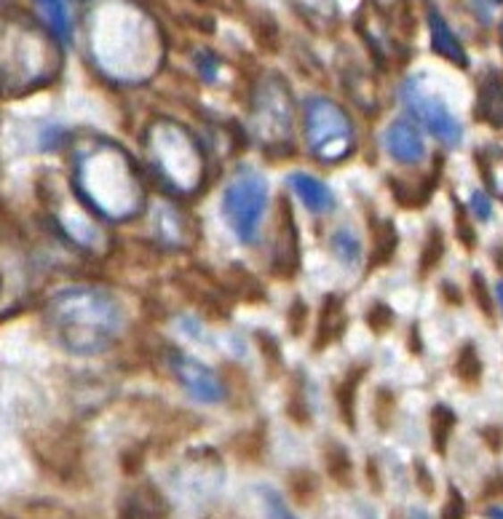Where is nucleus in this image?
Here are the masks:
<instances>
[{
	"mask_svg": "<svg viewBox=\"0 0 503 519\" xmlns=\"http://www.w3.org/2000/svg\"><path fill=\"white\" fill-rule=\"evenodd\" d=\"M51 319L59 340L72 354H99L105 351L123 322L121 303L105 289H67L51 306Z\"/></svg>",
	"mask_w": 503,
	"mask_h": 519,
	"instance_id": "obj_1",
	"label": "nucleus"
},
{
	"mask_svg": "<svg viewBox=\"0 0 503 519\" xmlns=\"http://www.w3.org/2000/svg\"><path fill=\"white\" fill-rule=\"evenodd\" d=\"M198 142L172 121H158L147 131V158L172 190H193L201 185L204 161H182L180 155L198 153Z\"/></svg>",
	"mask_w": 503,
	"mask_h": 519,
	"instance_id": "obj_2",
	"label": "nucleus"
},
{
	"mask_svg": "<svg viewBox=\"0 0 503 519\" xmlns=\"http://www.w3.org/2000/svg\"><path fill=\"white\" fill-rule=\"evenodd\" d=\"M252 110V129L255 137L263 142L268 161H281L284 155L295 153V145L289 142L292 134V99L287 91V83L281 78H271L263 86L255 88V96L249 102Z\"/></svg>",
	"mask_w": 503,
	"mask_h": 519,
	"instance_id": "obj_3",
	"label": "nucleus"
},
{
	"mask_svg": "<svg viewBox=\"0 0 503 519\" xmlns=\"http://www.w3.org/2000/svg\"><path fill=\"white\" fill-rule=\"evenodd\" d=\"M306 142L308 150L322 163H340L346 161L354 147V123L346 115V110L324 96H314L306 102Z\"/></svg>",
	"mask_w": 503,
	"mask_h": 519,
	"instance_id": "obj_4",
	"label": "nucleus"
},
{
	"mask_svg": "<svg viewBox=\"0 0 503 519\" xmlns=\"http://www.w3.org/2000/svg\"><path fill=\"white\" fill-rule=\"evenodd\" d=\"M268 206V185L265 180L247 169L239 172L231 185L225 188L222 196V214L228 228L244 241V244H255L257 233H260V222Z\"/></svg>",
	"mask_w": 503,
	"mask_h": 519,
	"instance_id": "obj_5",
	"label": "nucleus"
},
{
	"mask_svg": "<svg viewBox=\"0 0 503 519\" xmlns=\"http://www.w3.org/2000/svg\"><path fill=\"white\" fill-rule=\"evenodd\" d=\"M402 99H405V105L410 107V113H413L418 121H423V126H426L437 139H442L445 145H458L464 129H461V123L456 121V115L445 107L442 99H437V96H432L429 91H423L418 80H407V83H405Z\"/></svg>",
	"mask_w": 503,
	"mask_h": 519,
	"instance_id": "obj_6",
	"label": "nucleus"
},
{
	"mask_svg": "<svg viewBox=\"0 0 503 519\" xmlns=\"http://www.w3.org/2000/svg\"><path fill=\"white\" fill-rule=\"evenodd\" d=\"M300 271V236L295 225V212L287 198L276 204V230L271 247V273L273 279L289 281Z\"/></svg>",
	"mask_w": 503,
	"mask_h": 519,
	"instance_id": "obj_7",
	"label": "nucleus"
},
{
	"mask_svg": "<svg viewBox=\"0 0 503 519\" xmlns=\"http://www.w3.org/2000/svg\"><path fill=\"white\" fill-rule=\"evenodd\" d=\"M169 370L193 399H198L204 405H217V402L225 399V389H222L220 378L209 367H204L201 362L172 351L169 354Z\"/></svg>",
	"mask_w": 503,
	"mask_h": 519,
	"instance_id": "obj_8",
	"label": "nucleus"
},
{
	"mask_svg": "<svg viewBox=\"0 0 503 519\" xmlns=\"http://www.w3.org/2000/svg\"><path fill=\"white\" fill-rule=\"evenodd\" d=\"M118 519H172V509L155 485L142 482L118 501Z\"/></svg>",
	"mask_w": 503,
	"mask_h": 519,
	"instance_id": "obj_9",
	"label": "nucleus"
},
{
	"mask_svg": "<svg viewBox=\"0 0 503 519\" xmlns=\"http://www.w3.org/2000/svg\"><path fill=\"white\" fill-rule=\"evenodd\" d=\"M383 145L389 150V155L399 163H418L426 155V145L423 137L418 131V126L407 118H397L386 134H383Z\"/></svg>",
	"mask_w": 503,
	"mask_h": 519,
	"instance_id": "obj_10",
	"label": "nucleus"
},
{
	"mask_svg": "<svg viewBox=\"0 0 503 519\" xmlns=\"http://www.w3.org/2000/svg\"><path fill=\"white\" fill-rule=\"evenodd\" d=\"M153 225L161 247H188L196 236V222L174 204H158L153 212Z\"/></svg>",
	"mask_w": 503,
	"mask_h": 519,
	"instance_id": "obj_11",
	"label": "nucleus"
},
{
	"mask_svg": "<svg viewBox=\"0 0 503 519\" xmlns=\"http://www.w3.org/2000/svg\"><path fill=\"white\" fill-rule=\"evenodd\" d=\"M348 327V319H346V306H343V297L340 295H327L319 314H316V327H314V351L322 354L327 351L330 346H335L343 332Z\"/></svg>",
	"mask_w": 503,
	"mask_h": 519,
	"instance_id": "obj_12",
	"label": "nucleus"
},
{
	"mask_svg": "<svg viewBox=\"0 0 503 519\" xmlns=\"http://www.w3.org/2000/svg\"><path fill=\"white\" fill-rule=\"evenodd\" d=\"M437 177H440V163L426 177H389V188H391L397 204H402L407 209H418V206L429 204V198L437 188Z\"/></svg>",
	"mask_w": 503,
	"mask_h": 519,
	"instance_id": "obj_13",
	"label": "nucleus"
},
{
	"mask_svg": "<svg viewBox=\"0 0 503 519\" xmlns=\"http://www.w3.org/2000/svg\"><path fill=\"white\" fill-rule=\"evenodd\" d=\"M289 188L306 204V209L314 212V214H327V212L335 209V196L327 188V182H322L319 177H311V174L298 172V174L289 177Z\"/></svg>",
	"mask_w": 503,
	"mask_h": 519,
	"instance_id": "obj_14",
	"label": "nucleus"
},
{
	"mask_svg": "<svg viewBox=\"0 0 503 519\" xmlns=\"http://www.w3.org/2000/svg\"><path fill=\"white\" fill-rule=\"evenodd\" d=\"M367 367H351L332 389V399L338 405L340 421L346 423V429H356V391L362 386Z\"/></svg>",
	"mask_w": 503,
	"mask_h": 519,
	"instance_id": "obj_15",
	"label": "nucleus"
},
{
	"mask_svg": "<svg viewBox=\"0 0 503 519\" xmlns=\"http://www.w3.org/2000/svg\"><path fill=\"white\" fill-rule=\"evenodd\" d=\"M225 292L231 297H239V300H247V303H263L265 300V287L257 281L255 273H249L241 263H233L228 271H225V281H222Z\"/></svg>",
	"mask_w": 503,
	"mask_h": 519,
	"instance_id": "obj_16",
	"label": "nucleus"
},
{
	"mask_svg": "<svg viewBox=\"0 0 503 519\" xmlns=\"http://www.w3.org/2000/svg\"><path fill=\"white\" fill-rule=\"evenodd\" d=\"M231 453L236 461L241 464H263L265 453H268V434L265 426H255V429H244L231 439Z\"/></svg>",
	"mask_w": 503,
	"mask_h": 519,
	"instance_id": "obj_17",
	"label": "nucleus"
},
{
	"mask_svg": "<svg viewBox=\"0 0 503 519\" xmlns=\"http://www.w3.org/2000/svg\"><path fill=\"white\" fill-rule=\"evenodd\" d=\"M429 27H432V43H434V51L440 54V56H445L448 62H453V64H458V67H466V51L461 48V43H458V38L453 35V29L448 27V21L437 13V11H432V16H429Z\"/></svg>",
	"mask_w": 503,
	"mask_h": 519,
	"instance_id": "obj_18",
	"label": "nucleus"
},
{
	"mask_svg": "<svg viewBox=\"0 0 503 519\" xmlns=\"http://www.w3.org/2000/svg\"><path fill=\"white\" fill-rule=\"evenodd\" d=\"M399 249V230L391 220H375L373 225V268H386Z\"/></svg>",
	"mask_w": 503,
	"mask_h": 519,
	"instance_id": "obj_19",
	"label": "nucleus"
},
{
	"mask_svg": "<svg viewBox=\"0 0 503 519\" xmlns=\"http://www.w3.org/2000/svg\"><path fill=\"white\" fill-rule=\"evenodd\" d=\"M324 466H327V474L335 485H340L343 490L354 488V461L348 456V450L340 445V442H327L324 445Z\"/></svg>",
	"mask_w": 503,
	"mask_h": 519,
	"instance_id": "obj_20",
	"label": "nucleus"
},
{
	"mask_svg": "<svg viewBox=\"0 0 503 519\" xmlns=\"http://www.w3.org/2000/svg\"><path fill=\"white\" fill-rule=\"evenodd\" d=\"M287 493H289V498L298 506H303V509L314 506L319 501V480H316V474L311 469L289 472L287 474Z\"/></svg>",
	"mask_w": 503,
	"mask_h": 519,
	"instance_id": "obj_21",
	"label": "nucleus"
},
{
	"mask_svg": "<svg viewBox=\"0 0 503 519\" xmlns=\"http://www.w3.org/2000/svg\"><path fill=\"white\" fill-rule=\"evenodd\" d=\"M477 113H480V118L482 121H488V123H493V126H499L503 118V83L493 75V78H488L485 80V86H482V91H480V102H477Z\"/></svg>",
	"mask_w": 503,
	"mask_h": 519,
	"instance_id": "obj_22",
	"label": "nucleus"
},
{
	"mask_svg": "<svg viewBox=\"0 0 503 519\" xmlns=\"http://www.w3.org/2000/svg\"><path fill=\"white\" fill-rule=\"evenodd\" d=\"M429 426H432V445H434V450H437L440 456H445L448 442H450V434H453V429H456V415H453V410L445 407V405L434 407V410H432Z\"/></svg>",
	"mask_w": 503,
	"mask_h": 519,
	"instance_id": "obj_23",
	"label": "nucleus"
},
{
	"mask_svg": "<svg viewBox=\"0 0 503 519\" xmlns=\"http://www.w3.org/2000/svg\"><path fill=\"white\" fill-rule=\"evenodd\" d=\"M445 257V233L440 228H429L426 239H423V247H421V257H418V268L421 273H432Z\"/></svg>",
	"mask_w": 503,
	"mask_h": 519,
	"instance_id": "obj_24",
	"label": "nucleus"
},
{
	"mask_svg": "<svg viewBox=\"0 0 503 519\" xmlns=\"http://www.w3.org/2000/svg\"><path fill=\"white\" fill-rule=\"evenodd\" d=\"M40 13L46 16L51 32L59 38V40H70V16H67V8H64V0H35Z\"/></svg>",
	"mask_w": 503,
	"mask_h": 519,
	"instance_id": "obj_25",
	"label": "nucleus"
},
{
	"mask_svg": "<svg viewBox=\"0 0 503 519\" xmlns=\"http://www.w3.org/2000/svg\"><path fill=\"white\" fill-rule=\"evenodd\" d=\"M287 418L298 426H308L311 423V407H308V397H306V383L298 375L295 386H289V399H287Z\"/></svg>",
	"mask_w": 503,
	"mask_h": 519,
	"instance_id": "obj_26",
	"label": "nucleus"
},
{
	"mask_svg": "<svg viewBox=\"0 0 503 519\" xmlns=\"http://www.w3.org/2000/svg\"><path fill=\"white\" fill-rule=\"evenodd\" d=\"M456 375H458V381L466 383V386H477V383H480V378H482V359H480V354H477L474 346H464V348L458 351V359H456Z\"/></svg>",
	"mask_w": 503,
	"mask_h": 519,
	"instance_id": "obj_27",
	"label": "nucleus"
},
{
	"mask_svg": "<svg viewBox=\"0 0 503 519\" xmlns=\"http://www.w3.org/2000/svg\"><path fill=\"white\" fill-rule=\"evenodd\" d=\"M332 252H335V257H338V260H343L346 265H354V263L359 260V255H362V249H359V239H356L351 230L340 228V230H335V233H332Z\"/></svg>",
	"mask_w": 503,
	"mask_h": 519,
	"instance_id": "obj_28",
	"label": "nucleus"
},
{
	"mask_svg": "<svg viewBox=\"0 0 503 519\" xmlns=\"http://www.w3.org/2000/svg\"><path fill=\"white\" fill-rule=\"evenodd\" d=\"M397 418V394L391 389H378L375 391V423L378 429L389 431Z\"/></svg>",
	"mask_w": 503,
	"mask_h": 519,
	"instance_id": "obj_29",
	"label": "nucleus"
},
{
	"mask_svg": "<svg viewBox=\"0 0 503 519\" xmlns=\"http://www.w3.org/2000/svg\"><path fill=\"white\" fill-rule=\"evenodd\" d=\"M255 343H257V348H260V354H263V359H265V367L276 375V373L284 367V356H281V351H279L276 338H271L268 332H255Z\"/></svg>",
	"mask_w": 503,
	"mask_h": 519,
	"instance_id": "obj_30",
	"label": "nucleus"
},
{
	"mask_svg": "<svg viewBox=\"0 0 503 519\" xmlns=\"http://www.w3.org/2000/svg\"><path fill=\"white\" fill-rule=\"evenodd\" d=\"M365 319H367V327L375 335H383V332H389L394 327V311L386 303H373Z\"/></svg>",
	"mask_w": 503,
	"mask_h": 519,
	"instance_id": "obj_31",
	"label": "nucleus"
},
{
	"mask_svg": "<svg viewBox=\"0 0 503 519\" xmlns=\"http://www.w3.org/2000/svg\"><path fill=\"white\" fill-rule=\"evenodd\" d=\"M308 319H311V308L306 306V300H295L292 306H289V314H287V327H289V335H295V338H300L303 332H306V327H308Z\"/></svg>",
	"mask_w": 503,
	"mask_h": 519,
	"instance_id": "obj_32",
	"label": "nucleus"
},
{
	"mask_svg": "<svg viewBox=\"0 0 503 519\" xmlns=\"http://www.w3.org/2000/svg\"><path fill=\"white\" fill-rule=\"evenodd\" d=\"M480 166H482V174L490 180V185L503 196V155L493 158L490 153L480 150Z\"/></svg>",
	"mask_w": 503,
	"mask_h": 519,
	"instance_id": "obj_33",
	"label": "nucleus"
},
{
	"mask_svg": "<svg viewBox=\"0 0 503 519\" xmlns=\"http://www.w3.org/2000/svg\"><path fill=\"white\" fill-rule=\"evenodd\" d=\"M442 519H466V504H464V498L458 496L456 488H450V496L442 506Z\"/></svg>",
	"mask_w": 503,
	"mask_h": 519,
	"instance_id": "obj_34",
	"label": "nucleus"
},
{
	"mask_svg": "<svg viewBox=\"0 0 503 519\" xmlns=\"http://www.w3.org/2000/svg\"><path fill=\"white\" fill-rule=\"evenodd\" d=\"M121 464H123V472H126L129 477L137 474V472L145 466V448H131V450H126L123 458H121Z\"/></svg>",
	"mask_w": 503,
	"mask_h": 519,
	"instance_id": "obj_35",
	"label": "nucleus"
},
{
	"mask_svg": "<svg viewBox=\"0 0 503 519\" xmlns=\"http://www.w3.org/2000/svg\"><path fill=\"white\" fill-rule=\"evenodd\" d=\"M456 228H458V239L472 249L474 247V241H477V236H474V228H472V222L461 214V209L456 212Z\"/></svg>",
	"mask_w": 503,
	"mask_h": 519,
	"instance_id": "obj_36",
	"label": "nucleus"
},
{
	"mask_svg": "<svg viewBox=\"0 0 503 519\" xmlns=\"http://www.w3.org/2000/svg\"><path fill=\"white\" fill-rule=\"evenodd\" d=\"M415 485L421 488L423 496H434V480H432L426 464H421V461H415Z\"/></svg>",
	"mask_w": 503,
	"mask_h": 519,
	"instance_id": "obj_37",
	"label": "nucleus"
},
{
	"mask_svg": "<svg viewBox=\"0 0 503 519\" xmlns=\"http://www.w3.org/2000/svg\"><path fill=\"white\" fill-rule=\"evenodd\" d=\"M472 289H474V297H477V303H480V311L490 316L493 311H490V297H488V292H485L482 276H474V287H472Z\"/></svg>",
	"mask_w": 503,
	"mask_h": 519,
	"instance_id": "obj_38",
	"label": "nucleus"
},
{
	"mask_svg": "<svg viewBox=\"0 0 503 519\" xmlns=\"http://www.w3.org/2000/svg\"><path fill=\"white\" fill-rule=\"evenodd\" d=\"M367 480H370V490H373V493H383L381 466L375 464V458H370V461H367Z\"/></svg>",
	"mask_w": 503,
	"mask_h": 519,
	"instance_id": "obj_39",
	"label": "nucleus"
},
{
	"mask_svg": "<svg viewBox=\"0 0 503 519\" xmlns=\"http://www.w3.org/2000/svg\"><path fill=\"white\" fill-rule=\"evenodd\" d=\"M482 439L490 445V450H493V453H499V450L503 448V429H496V426L485 429V431H482Z\"/></svg>",
	"mask_w": 503,
	"mask_h": 519,
	"instance_id": "obj_40",
	"label": "nucleus"
},
{
	"mask_svg": "<svg viewBox=\"0 0 503 519\" xmlns=\"http://www.w3.org/2000/svg\"><path fill=\"white\" fill-rule=\"evenodd\" d=\"M474 209H477V217H490V201L485 193H474Z\"/></svg>",
	"mask_w": 503,
	"mask_h": 519,
	"instance_id": "obj_41",
	"label": "nucleus"
},
{
	"mask_svg": "<svg viewBox=\"0 0 503 519\" xmlns=\"http://www.w3.org/2000/svg\"><path fill=\"white\" fill-rule=\"evenodd\" d=\"M503 496V477H496L488 488H485V498H501Z\"/></svg>",
	"mask_w": 503,
	"mask_h": 519,
	"instance_id": "obj_42",
	"label": "nucleus"
},
{
	"mask_svg": "<svg viewBox=\"0 0 503 519\" xmlns=\"http://www.w3.org/2000/svg\"><path fill=\"white\" fill-rule=\"evenodd\" d=\"M496 263H499V271L503 273V247L499 249V255H496Z\"/></svg>",
	"mask_w": 503,
	"mask_h": 519,
	"instance_id": "obj_43",
	"label": "nucleus"
},
{
	"mask_svg": "<svg viewBox=\"0 0 503 519\" xmlns=\"http://www.w3.org/2000/svg\"><path fill=\"white\" fill-rule=\"evenodd\" d=\"M499 300H501V308H503V284L499 287Z\"/></svg>",
	"mask_w": 503,
	"mask_h": 519,
	"instance_id": "obj_44",
	"label": "nucleus"
},
{
	"mask_svg": "<svg viewBox=\"0 0 503 519\" xmlns=\"http://www.w3.org/2000/svg\"><path fill=\"white\" fill-rule=\"evenodd\" d=\"M496 517H499V519H503V512H496Z\"/></svg>",
	"mask_w": 503,
	"mask_h": 519,
	"instance_id": "obj_45",
	"label": "nucleus"
}]
</instances>
